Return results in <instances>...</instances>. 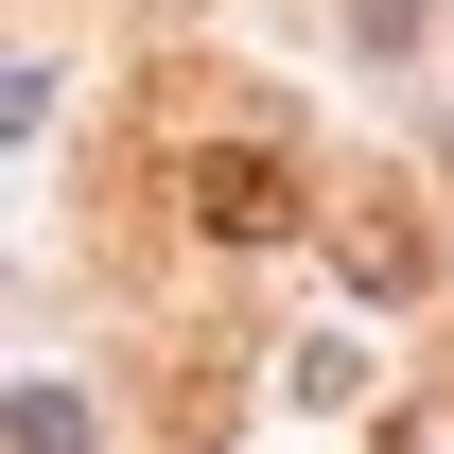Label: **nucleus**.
Wrapping results in <instances>:
<instances>
[{"instance_id": "obj_2", "label": "nucleus", "mask_w": 454, "mask_h": 454, "mask_svg": "<svg viewBox=\"0 0 454 454\" xmlns=\"http://www.w3.org/2000/svg\"><path fill=\"white\" fill-rule=\"evenodd\" d=\"M333 262H349L367 297H419V262H437V245H419V210H402V192H349V210H333Z\"/></svg>"}, {"instance_id": "obj_1", "label": "nucleus", "mask_w": 454, "mask_h": 454, "mask_svg": "<svg viewBox=\"0 0 454 454\" xmlns=\"http://www.w3.org/2000/svg\"><path fill=\"white\" fill-rule=\"evenodd\" d=\"M175 210L210 227V245H297V227H315V192H297L280 140H192V158H175Z\"/></svg>"}, {"instance_id": "obj_3", "label": "nucleus", "mask_w": 454, "mask_h": 454, "mask_svg": "<svg viewBox=\"0 0 454 454\" xmlns=\"http://www.w3.org/2000/svg\"><path fill=\"white\" fill-rule=\"evenodd\" d=\"M0 454H88V402H53V385H35L18 419H0Z\"/></svg>"}, {"instance_id": "obj_4", "label": "nucleus", "mask_w": 454, "mask_h": 454, "mask_svg": "<svg viewBox=\"0 0 454 454\" xmlns=\"http://www.w3.org/2000/svg\"><path fill=\"white\" fill-rule=\"evenodd\" d=\"M385 454H454V385H419V402H402V419H385Z\"/></svg>"}]
</instances>
